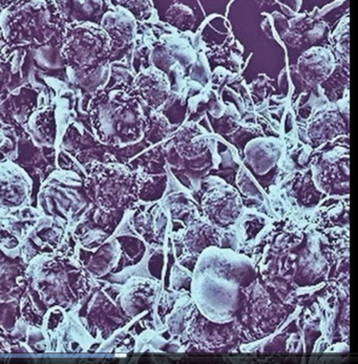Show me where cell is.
I'll list each match as a JSON object with an SVG mask.
<instances>
[{"label":"cell","instance_id":"3957f363","mask_svg":"<svg viewBox=\"0 0 358 364\" xmlns=\"http://www.w3.org/2000/svg\"><path fill=\"white\" fill-rule=\"evenodd\" d=\"M65 24L56 0H13L0 13V37L10 48H41L59 38Z\"/></svg>","mask_w":358,"mask_h":364},{"label":"cell","instance_id":"9c48e42d","mask_svg":"<svg viewBox=\"0 0 358 364\" xmlns=\"http://www.w3.org/2000/svg\"><path fill=\"white\" fill-rule=\"evenodd\" d=\"M32 193L28 171L13 161H0V216L28 206Z\"/></svg>","mask_w":358,"mask_h":364},{"label":"cell","instance_id":"ffe728a7","mask_svg":"<svg viewBox=\"0 0 358 364\" xmlns=\"http://www.w3.org/2000/svg\"><path fill=\"white\" fill-rule=\"evenodd\" d=\"M167 18L172 26L179 30H189L196 21L194 13L189 6L180 4L170 6L167 13Z\"/></svg>","mask_w":358,"mask_h":364},{"label":"cell","instance_id":"8fae6325","mask_svg":"<svg viewBox=\"0 0 358 364\" xmlns=\"http://www.w3.org/2000/svg\"><path fill=\"white\" fill-rule=\"evenodd\" d=\"M120 253V245L116 238H112L95 250H86L77 245L75 257L92 279H100L116 270Z\"/></svg>","mask_w":358,"mask_h":364},{"label":"cell","instance_id":"277c9868","mask_svg":"<svg viewBox=\"0 0 358 364\" xmlns=\"http://www.w3.org/2000/svg\"><path fill=\"white\" fill-rule=\"evenodd\" d=\"M60 54L65 68L90 72L110 61L114 46L100 24L93 21H72L60 35Z\"/></svg>","mask_w":358,"mask_h":364},{"label":"cell","instance_id":"7c38bea8","mask_svg":"<svg viewBox=\"0 0 358 364\" xmlns=\"http://www.w3.org/2000/svg\"><path fill=\"white\" fill-rule=\"evenodd\" d=\"M24 132L39 149H51L58 142L59 129L56 110L52 105H41L28 117Z\"/></svg>","mask_w":358,"mask_h":364},{"label":"cell","instance_id":"30bf717a","mask_svg":"<svg viewBox=\"0 0 358 364\" xmlns=\"http://www.w3.org/2000/svg\"><path fill=\"white\" fill-rule=\"evenodd\" d=\"M39 103V92L31 85L17 86L0 94V125L22 127Z\"/></svg>","mask_w":358,"mask_h":364},{"label":"cell","instance_id":"4fadbf2b","mask_svg":"<svg viewBox=\"0 0 358 364\" xmlns=\"http://www.w3.org/2000/svg\"><path fill=\"white\" fill-rule=\"evenodd\" d=\"M26 268L21 255H9L0 249V301L21 299L26 290Z\"/></svg>","mask_w":358,"mask_h":364},{"label":"cell","instance_id":"2e32d148","mask_svg":"<svg viewBox=\"0 0 358 364\" xmlns=\"http://www.w3.org/2000/svg\"><path fill=\"white\" fill-rule=\"evenodd\" d=\"M332 70V56L322 48H313L305 53L298 60V70L302 79L310 85H318L326 80Z\"/></svg>","mask_w":358,"mask_h":364},{"label":"cell","instance_id":"ba28073f","mask_svg":"<svg viewBox=\"0 0 358 364\" xmlns=\"http://www.w3.org/2000/svg\"><path fill=\"white\" fill-rule=\"evenodd\" d=\"M119 213H106L92 204L68 230L78 246L95 250L114 235L122 216Z\"/></svg>","mask_w":358,"mask_h":364},{"label":"cell","instance_id":"d6986e66","mask_svg":"<svg viewBox=\"0 0 358 364\" xmlns=\"http://www.w3.org/2000/svg\"><path fill=\"white\" fill-rule=\"evenodd\" d=\"M80 15L77 21H93L99 23L106 11L112 8L110 0H73Z\"/></svg>","mask_w":358,"mask_h":364},{"label":"cell","instance_id":"52a82bcc","mask_svg":"<svg viewBox=\"0 0 358 364\" xmlns=\"http://www.w3.org/2000/svg\"><path fill=\"white\" fill-rule=\"evenodd\" d=\"M75 242L65 223L53 216L41 215L22 240L21 255L28 264L39 255L76 253Z\"/></svg>","mask_w":358,"mask_h":364},{"label":"cell","instance_id":"7402d4cb","mask_svg":"<svg viewBox=\"0 0 358 364\" xmlns=\"http://www.w3.org/2000/svg\"><path fill=\"white\" fill-rule=\"evenodd\" d=\"M117 4L127 10L136 21L147 18L152 9L150 0H117Z\"/></svg>","mask_w":358,"mask_h":364},{"label":"cell","instance_id":"5b68a950","mask_svg":"<svg viewBox=\"0 0 358 364\" xmlns=\"http://www.w3.org/2000/svg\"><path fill=\"white\" fill-rule=\"evenodd\" d=\"M83 187L90 203L106 213L122 211L137 193L135 174L114 161L86 165Z\"/></svg>","mask_w":358,"mask_h":364},{"label":"cell","instance_id":"44dd1931","mask_svg":"<svg viewBox=\"0 0 358 364\" xmlns=\"http://www.w3.org/2000/svg\"><path fill=\"white\" fill-rule=\"evenodd\" d=\"M26 346H28L30 352H48V336H46V332H44L43 328H41V326H28Z\"/></svg>","mask_w":358,"mask_h":364},{"label":"cell","instance_id":"8992f818","mask_svg":"<svg viewBox=\"0 0 358 364\" xmlns=\"http://www.w3.org/2000/svg\"><path fill=\"white\" fill-rule=\"evenodd\" d=\"M92 205L83 187V176L72 171H55L44 178L37 198L41 215L58 218L68 228Z\"/></svg>","mask_w":358,"mask_h":364},{"label":"cell","instance_id":"603a6c76","mask_svg":"<svg viewBox=\"0 0 358 364\" xmlns=\"http://www.w3.org/2000/svg\"><path fill=\"white\" fill-rule=\"evenodd\" d=\"M1 138H2V134H1V132H0V142H1Z\"/></svg>","mask_w":358,"mask_h":364},{"label":"cell","instance_id":"7a4b0ae2","mask_svg":"<svg viewBox=\"0 0 358 364\" xmlns=\"http://www.w3.org/2000/svg\"><path fill=\"white\" fill-rule=\"evenodd\" d=\"M86 116L97 142L122 147L140 138L143 118L136 97L125 88L105 87L90 96Z\"/></svg>","mask_w":358,"mask_h":364},{"label":"cell","instance_id":"6da1fadb","mask_svg":"<svg viewBox=\"0 0 358 364\" xmlns=\"http://www.w3.org/2000/svg\"><path fill=\"white\" fill-rule=\"evenodd\" d=\"M26 293L43 315L53 308L74 310L90 292L95 279L75 255H39L26 271Z\"/></svg>","mask_w":358,"mask_h":364},{"label":"cell","instance_id":"5bb4252c","mask_svg":"<svg viewBox=\"0 0 358 364\" xmlns=\"http://www.w3.org/2000/svg\"><path fill=\"white\" fill-rule=\"evenodd\" d=\"M99 24L112 39L114 52L130 46L136 37V18L122 6H112L106 11Z\"/></svg>","mask_w":358,"mask_h":364},{"label":"cell","instance_id":"9a60e30c","mask_svg":"<svg viewBox=\"0 0 358 364\" xmlns=\"http://www.w3.org/2000/svg\"><path fill=\"white\" fill-rule=\"evenodd\" d=\"M132 92L142 99L148 107L159 108L167 100L169 81L162 73L147 70L140 73L132 81Z\"/></svg>","mask_w":358,"mask_h":364},{"label":"cell","instance_id":"ac0fdd59","mask_svg":"<svg viewBox=\"0 0 358 364\" xmlns=\"http://www.w3.org/2000/svg\"><path fill=\"white\" fill-rule=\"evenodd\" d=\"M65 68L70 82L85 92L86 94H90V96L97 90L105 88L110 79V63L100 65L90 72H80V70H75L72 68Z\"/></svg>","mask_w":358,"mask_h":364},{"label":"cell","instance_id":"e0dca14e","mask_svg":"<svg viewBox=\"0 0 358 364\" xmlns=\"http://www.w3.org/2000/svg\"><path fill=\"white\" fill-rule=\"evenodd\" d=\"M26 50L23 48H10L6 46L0 50V94L15 88V77L21 75Z\"/></svg>","mask_w":358,"mask_h":364}]
</instances>
